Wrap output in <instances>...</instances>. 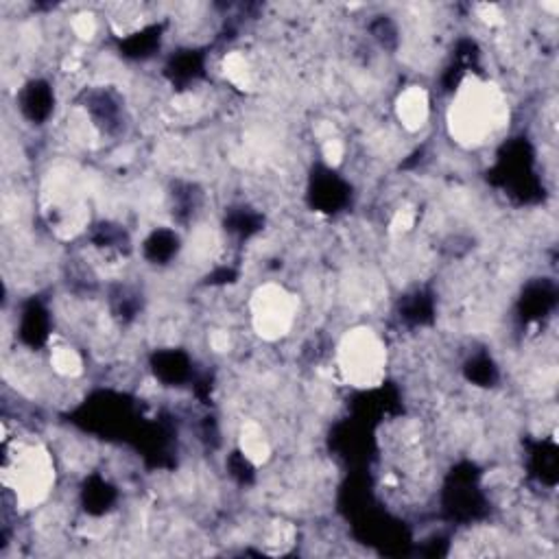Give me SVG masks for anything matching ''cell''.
I'll use <instances>...</instances> for the list:
<instances>
[{
	"mask_svg": "<svg viewBox=\"0 0 559 559\" xmlns=\"http://www.w3.org/2000/svg\"><path fill=\"white\" fill-rule=\"evenodd\" d=\"M240 452L242 456L253 463V465H260V463H266L269 456H271V443L264 435V430L253 424V421H247L242 428H240Z\"/></svg>",
	"mask_w": 559,
	"mask_h": 559,
	"instance_id": "8992f818",
	"label": "cell"
},
{
	"mask_svg": "<svg viewBox=\"0 0 559 559\" xmlns=\"http://www.w3.org/2000/svg\"><path fill=\"white\" fill-rule=\"evenodd\" d=\"M428 111H430V105H428V94L424 87L411 85L404 92H400V96L395 100V114L404 129L417 131L419 127H424L428 120Z\"/></svg>",
	"mask_w": 559,
	"mask_h": 559,
	"instance_id": "5b68a950",
	"label": "cell"
},
{
	"mask_svg": "<svg viewBox=\"0 0 559 559\" xmlns=\"http://www.w3.org/2000/svg\"><path fill=\"white\" fill-rule=\"evenodd\" d=\"M50 367L63 378H74L83 371V360L74 347L57 345L50 349Z\"/></svg>",
	"mask_w": 559,
	"mask_h": 559,
	"instance_id": "52a82bcc",
	"label": "cell"
},
{
	"mask_svg": "<svg viewBox=\"0 0 559 559\" xmlns=\"http://www.w3.org/2000/svg\"><path fill=\"white\" fill-rule=\"evenodd\" d=\"M504 116L507 105L498 87L472 79L461 85V92L452 103V135H456L459 142L467 146L485 142V138L491 135V131L504 122Z\"/></svg>",
	"mask_w": 559,
	"mask_h": 559,
	"instance_id": "6da1fadb",
	"label": "cell"
},
{
	"mask_svg": "<svg viewBox=\"0 0 559 559\" xmlns=\"http://www.w3.org/2000/svg\"><path fill=\"white\" fill-rule=\"evenodd\" d=\"M338 369L354 386H378L386 369V349L371 330H352L338 347Z\"/></svg>",
	"mask_w": 559,
	"mask_h": 559,
	"instance_id": "3957f363",
	"label": "cell"
},
{
	"mask_svg": "<svg viewBox=\"0 0 559 559\" xmlns=\"http://www.w3.org/2000/svg\"><path fill=\"white\" fill-rule=\"evenodd\" d=\"M4 485L13 489L15 500L31 507L39 502L52 480H55V467L48 456V452L37 443H20L15 441V450H9L4 445Z\"/></svg>",
	"mask_w": 559,
	"mask_h": 559,
	"instance_id": "7a4b0ae2",
	"label": "cell"
},
{
	"mask_svg": "<svg viewBox=\"0 0 559 559\" xmlns=\"http://www.w3.org/2000/svg\"><path fill=\"white\" fill-rule=\"evenodd\" d=\"M295 299L282 286L264 284L251 297V321L260 336L280 338L295 321Z\"/></svg>",
	"mask_w": 559,
	"mask_h": 559,
	"instance_id": "277c9868",
	"label": "cell"
}]
</instances>
